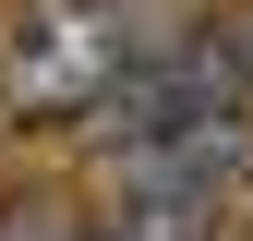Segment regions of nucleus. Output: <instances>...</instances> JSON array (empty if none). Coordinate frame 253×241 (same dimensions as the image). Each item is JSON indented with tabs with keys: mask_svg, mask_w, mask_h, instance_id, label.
Instances as JSON below:
<instances>
[{
	"mask_svg": "<svg viewBox=\"0 0 253 241\" xmlns=\"http://www.w3.org/2000/svg\"><path fill=\"white\" fill-rule=\"evenodd\" d=\"M157 48H169V0H24V24L0 37V109L97 120Z\"/></svg>",
	"mask_w": 253,
	"mask_h": 241,
	"instance_id": "nucleus-1",
	"label": "nucleus"
},
{
	"mask_svg": "<svg viewBox=\"0 0 253 241\" xmlns=\"http://www.w3.org/2000/svg\"><path fill=\"white\" fill-rule=\"evenodd\" d=\"M0 241H97V229H73L60 205H0Z\"/></svg>",
	"mask_w": 253,
	"mask_h": 241,
	"instance_id": "nucleus-2",
	"label": "nucleus"
}]
</instances>
